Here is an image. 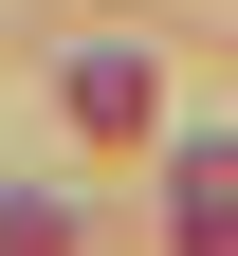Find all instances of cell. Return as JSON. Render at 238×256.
Listing matches in <instances>:
<instances>
[{"mask_svg":"<svg viewBox=\"0 0 238 256\" xmlns=\"http://www.w3.org/2000/svg\"><path fill=\"white\" fill-rule=\"evenodd\" d=\"M183 256H238V146H183Z\"/></svg>","mask_w":238,"mask_h":256,"instance_id":"cell-1","label":"cell"}]
</instances>
